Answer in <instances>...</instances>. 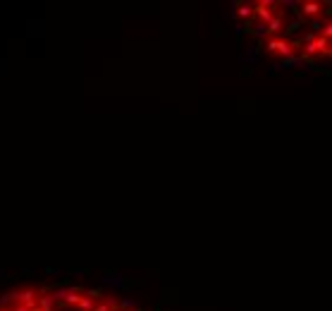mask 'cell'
<instances>
[{
  "label": "cell",
  "instance_id": "cell-7",
  "mask_svg": "<svg viewBox=\"0 0 332 311\" xmlns=\"http://www.w3.org/2000/svg\"><path fill=\"white\" fill-rule=\"evenodd\" d=\"M36 309L38 311H55V299L48 287H41L38 290V299H36Z\"/></svg>",
  "mask_w": 332,
  "mask_h": 311
},
{
  "label": "cell",
  "instance_id": "cell-10",
  "mask_svg": "<svg viewBox=\"0 0 332 311\" xmlns=\"http://www.w3.org/2000/svg\"><path fill=\"white\" fill-rule=\"evenodd\" d=\"M96 302H98V299H93V297H89V294L84 292V294H81V299L77 302V306H74V309H77V311H93Z\"/></svg>",
  "mask_w": 332,
  "mask_h": 311
},
{
  "label": "cell",
  "instance_id": "cell-5",
  "mask_svg": "<svg viewBox=\"0 0 332 311\" xmlns=\"http://www.w3.org/2000/svg\"><path fill=\"white\" fill-rule=\"evenodd\" d=\"M285 27H287V15H285V10H280L278 15L270 19L268 24H265V31H268V36L272 38V36H280Z\"/></svg>",
  "mask_w": 332,
  "mask_h": 311
},
{
  "label": "cell",
  "instance_id": "cell-15",
  "mask_svg": "<svg viewBox=\"0 0 332 311\" xmlns=\"http://www.w3.org/2000/svg\"><path fill=\"white\" fill-rule=\"evenodd\" d=\"M34 311H38V309H34Z\"/></svg>",
  "mask_w": 332,
  "mask_h": 311
},
{
  "label": "cell",
  "instance_id": "cell-14",
  "mask_svg": "<svg viewBox=\"0 0 332 311\" xmlns=\"http://www.w3.org/2000/svg\"><path fill=\"white\" fill-rule=\"evenodd\" d=\"M0 311H8V309H0Z\"/></svg>",
  "mask_w": 332,
  "mask_h": 311
},
{
  "label": "cell",
  "instance_id": "cell-4",
  "mask_svg": "<svg viewBox=\"0 0 332 311\" xmlns=\"http://www.w3.org/2000/svg\"><path fill=\"white\" fill-rule=\"evenodd\" d=\"M12 294V302L15 304H22V306H27L29 311L36 309V299H38V290L36 287H31V285H24V287H19V290H15Z\"/></svg>",
  "mask_w": 332,
  "mask_h": 311
},
{
  "label": "cell",
  "instance_id": "cell-8",
  "mask_svg": "<svg viewBox=\"0 0 332 311\" xmlns=\"http://www.w3.org/2000/svg\"><path fill=\"white\" fill-rule=\"evenodd\" d=\"M86 292L84 287H65V297H63V304L67 306H77V302L81 299V294Z\"/></svg>",
  "mask_w": 332,
  "mask_h": 311
},
{
  "label": "cell",
  "instance_id": "cell-11",
  "mask_svg": "<svg viewBox=\"0 0 332 311\" xmlns=\"http://www.w3.org/2000/svg\"><path fill=\"white\" fill-rule=\"evenodd\" d=\"M237 15L242 19H253V3H242L239 10H237Z\"/></svg>",
  "mask_w": 332,
  "mask_h": 311
},
{
  "label": "cell",
  "instance_id": "cell-9",
  "mask_svg": "<svg viewBox=\"0 0 332 311\" xmlns=\"http://www.w3.org/2000/svg\"><path fill=\"white\" fill-rule=\"evenodd\" d=\"M115 309H117L115 297H100L98 302H96V306H93V311H115Z\"/></svg>",
  "mask_w": 332,
  "mask_h": 311
},
{
  "label": "cell",
  "instance_id": "cell-12",
  "mask_svg": "<svg viewBox=\"0 0 332 311\" xmlns=\"http://www.w3.org/2000/svg\"><path fill=\"white\" fill-rule=\"evenodd\" d=\"M10 311H29V309H27V306H22V304H15Z\"/></svg>",
  "mask_w": 332,
  "mask_h": 311
},
{
  "label": "cell",
  "instance_id": "cell-13",
  "mask_svg": "<svg viewBox=\"0 0 332 311\" xmlns=\"http://www.w3.org/2000/svg\"><path fill=\"white\" fill-rule=\"evenodd\" d=\"M115 311H125V309H115Z\"/></svg>",
  "mask_w": 332,
  "mask_h": 311
},
{
  "label": "cell",
  "instance_id": "cell-1",
  "mask_svg": "<svg viewBox=\"0 0 332 311\" xmlns=\"http://www.w3.org/2000/svg\"><path fill=\"white\" fill-rule=\"evenodd\" d=\"M296 46H299V43H294V41H289V38H285V36H272L265 41V50H268L272 58H292V55L296 53Z\"/></svg>",
  "mask_w": 332,
  "mask_h": 311
},
{
  "label": "cell",
  "instance_id": "cell-6",
  "mask_svg": "<svg viewBox=\"0 0 332 311\" xmlns=\"http://www.w3.org/2000/svg\"><path fill=\"white\" fill-rule=\"evenodd\" d=\"M299 12L304 15V19L320 17V15H323V3H318V0H306V3H299Z\"/></svg>",
  "mask_w": 332,
  "mask_h": 311
},
{
  "label": "cell",
  "instance_id": "cell-3",
  "mask_svg": "<svg viewBox=\"0 0 332 311\" xmlns=\"http://www.w3.org/2000/svg\"><path fill=\"white\" fill-rule=\"evenodd\" d=\"M280 3H275V0H258V3H253V17L258 19L260 24H268L270 19L275 17L280 12Z\"/></svg>",
  "mask_w": 332,
  "mask_h": 311
},
{
  "label": "cell",
  "instance_id": "cell-2",
  "mask_svg": "<svg viewBox=\"0 0 332 311\" xmlns=\"http://www.w3.org/2000/svg\"><path fill=\"white\" fill-rule=\"evenodd\" d=\"M330 41H325L323 36L318 34H308L306 36V50H304V58H318V55H325L330 58Z\"/></svg>",
  "mask_w": 332,
  "mask_h": 311
}]
</instances>
